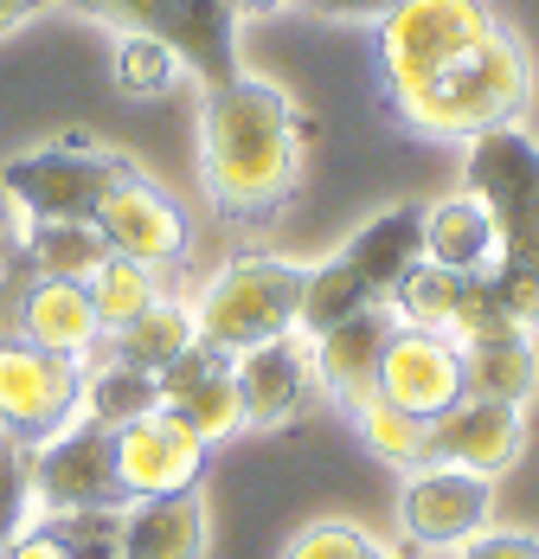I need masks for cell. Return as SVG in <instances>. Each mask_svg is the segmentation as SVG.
I'll use <instances>...</instances> for the list:
<instances>
[{
    "mask_svg": "<svg viewBox=\"0 0 539 559\" xmlns=\"http://www.w3.org/2000/svg\"><path fill=\"white\" fill-rule=\"evenodd\" d=\"M302 142H309V122L276 78L244 71V78L206 91L200 180H206V200L218 219L238 231H270L283 219L302 187Z\"/></svg>",
    "mask_w": 539,
    "mask_h": 559,
    "instance_id": "obj_1",
    "label": "cell"
},
{
    "mask_svg": "<svg viewBox=\"0 0 539 559\" xmlns=\"http://www.w3.org/2000/svg\"><path fill=\"white\" fill-rule=\"evenodd\" d=\"M450 559H539V534H520V527H482L476 540H463Z\"/></svg>",
    "mask_w": 539,
    "mask_h": 559,
    "instance_id": "obj_33",
    "label": "cell"
},
{
    "mask_svg": "<svg viewBox=\"0 0 539 559\" xmlns=\"http://www.w3.org/2000/svg\"><path fill=\"white\" fill-rule=\"evenodd\" d=\"M494 521V483L450 469V463H418L405 469L398 489V527L411 547H463Z\"/></svg>",
    "mask_w": 539,
    "mask_h": 559,
    "instance_id": "obj_13",
    "label": "cell"
},
{
    "mask_svg": "<svg viewBox=\"0 0 539 559\" xmlns=\"http://www.w3.org/2000/svg\"><path fill=\"white\" fill-rule=\"evenodd\" d=\"M379 399L436 418L463 399V347L443 335V329H405L392 322L385 335V360H379Z\"/></svg>",
    "mask_w": 539,
    "mask_h": 559,
    "instance_id": "obj_15",
    "label": "cell"
},
{
    "mask_svg": "<svg viewBox=\"0 0 539 559\" xmlns=\"http://www.w3.org/2000/svg\"><path fill=\"white\" fill-rule=\"evenodd\" d=\"M193 347H200V322H193V309L173 302V296H161L155 309H142L135 322H122L116 335H104L109 360H122V367H135V373H148V380H161L167 367L187 360Z\"/></svg>",
    "mask_w": 539,
    "mask_h": 559,
    "instance_id": "obj_22",
    "label": "cell"
},
{
    "mask_svg": "<svg viewBox=\"0 0 539 559\" xmlns=\"http://www.w3.org/2000/svg\"><path fill=\"white\" fill-rule=\"evenodd\" d=\"M527 450V412L520 405H494V399H456L450 412L431 418V463L469 469V476H507Z\"/></svg>",
    "mask_w": 539,
    "mask_h": 559,
    "instance_id": "obj_16",
    "label": "cell"
},
{
    "mask_svg": "<svg viewBox=\"0 0 539 559\" xmlns=\"http://www.w3.org/2000/svg\"><path fill=\"white\" fill-rule=\"evenodd\" d=\"M354 431H360V444L373 450L379 463H392V469L431 463V418H418V412H405V405H392V399H367V405L354 412Z\"/></svg>",
    "mask_w": 539,
    "mask_h": 559,
    "instance_id": "obj_26",
    "label": "cell"
},
{
    "mask_svg": "<svg viewBox=\"0 0 539 559\" xmlns=\"http://www.w3.org/2000/svg\"><path fill=\"white\" fill-rule=\"evenodd\" d=\"M424 258V206H385L367 231H354L334 258L309 264L302 283V335H322L334 322L385 309L392 283Z\"/></svg>",
    "mask_w": 539,
    "mask_h": 559,
    "instance_id": "obj_4",
    "label": "cell"
},
{
    "mask_svg": "<svg viewBox=\"0 0 539 559\" xmlns=\"http://www.w3.org/2000/svg\"><path fill=\"white\" fill-rule=\"evenodd\" d=\"M206 463H213V444L193 425H180L167 405L129 418V425H116V483H122L129 502L173 496V489H200Z\"/></svg>",
    "mask_w": 539,
    "mask_h": 559,
    "instance_id": "obj_11",
    "label": "cell"
},
{
    "mask_svg": "<svg viewBox=\"0 0 539 559\" xmlns=\"http://www.w3.org/2000/svg\"><path fill=\"white\" fill-rule=\"evenodd\" d=\"M91 225L104 231V245L116 258H135V264H148V271H180L187 251H193V219H187V206H180L167 187H155L142 168L97 206Z\"/></svg>",
    "mask_w": 539,
    "mask_h": 559,
    "instance_id": "obj_12",
    "label": "cell"
},
{
    "mask_svg": "<svg viewBox=\"0 0 539 559\" xmlns=\"http://www.w3.org/2000/svg\"><path fill=\"white\" fill-rule=\"evenodd\" d=\"M0 559H77V547L58 534L52 514H39V521H33V527H26V534H20V540H13Z\"/></svg>",
    "mask_w": 539,
    "mask_h": 559,
    "instance_id": "obj_34",
    "label": "cell"
},
{
    "mask_svg": "<svg viewBox=\"0 0 539 559\" xmlns=\"http://www.w3.org/2000/svg\"><path fill=\"white\" fill-rule=\"evenodd\" d=\"M527 104H534V58L501 26L488 46L456 58L424 97H411L398 122L411 135H431V142H476L501 122H520Z\"/></svg>",
    "mask_w": 539,
    "mask_h": 559,
    "instance_id": "obj_3",
    "label": "cell"
},
{
    "mask_svg": "<svg viewBox=\"0 0 539 559\" xmlns=\"http://www.w3.org/2000/svg\"><path fill=\"white\" fill-rule=\"evenodd\" d=\"M20 264H26V277H58V283H91V271L109 258L104 231L91 219L77 225H20Z\"/></svg>",
    "mask_w": 539,
    "mask_h": 559,
    "instance_id": "obj_23",
    "label": "cell"
},
{
    "mask_svg": "<svg viewBox=\"0 0 539 559\" xmlns=\"http://www.w3.org/2000/svg\"><path fill=\"white\" fill-rule=\"evenodd\" d=\"M302 283H309V264H289V258H270V251H238V258H225L218 277L206 283L200 302H193L200 347L238 360L244 347L296 335V329H302Z\"/></svg>",
    "mask_w": 539,
    "mask_h": 559,
    "instance_id": "obj_5",
    "label": "cell"
},
{
    "mask_svg": "<svg viewBox=\"0 0 539 559\" xmlns=\"http://www.w3.org/2000/svg\"><path fill=\"white\" fill-rule=\"evenodd\" d=\"M58 7H77V13H97L122 33H148L180 52V64L200 71V84L218 91L231 78H244V58H238V7L231 0H58Z\"/></svg>",
    "mask_w": 539,
    "mask_h": 559,
    "instance_id": "obj_8",
    "label": "cell"
},
{
    "mask_svg": "<svg viewBox=\"0 0 539 559\" xmlns=\"http://www.w3.org/2000/svg\"><path fill=\"white\" fill-rule=\"evenodd\" d=\"M238 13H264V7H289V0H231Z\"/></svg>",
    "mask_w": 539,
    "mask_h": 559,
    "instance_id": "obj_36",
    "label": "cell"
},
{
    "mask_svg": "<svg viewBox=\"0 0 539 559\" xmlns=\"http://www.w3.org/2000/svg\"><path fill=\"white\" fill-rule=\"evenodd\" d=\"M379 554L385 547H379L360 521H309L283 547V559H379Z\"/></svg>",
    "mask_w": 539,
    "mask_h": 559,
    "instance_id": "obj_32",
    "label": "cell"
},
{
    "mask_svg": "<svg viewBox=\"0 0 539 559\" xmlns=\"http://www.w3.org/2000/svg\"><path fill=\"white\" fill-rule=\"evenodd\" d=\"M463 193H476L494 219V271L488 283L507 296L520 329H539V135L501 122L469 142Z\"/></svg>",
    "mask_w": 539,
    "mask_h": 559,
    "instance_id": "obj_2",
    "label": "cell"
},
{
    "mask_svg": "<svg viewBox=\"0 0 539 559\" xmlns=\"http://www.w3.org/2000/svg\"><path fill=\"white\" fill-rule=\"evenodd\" d=\"M206 540H213L206 489L148 496L116 514V559H206Z\"/></svg>",
    "mask_w": 539,
    "mask_h": 559,
    "instance_id": "obj_18",
    "label": "cell"
},
{
    "mask_svg": "<svg viewBox=\"0 0 539 559\" xmlns=\"http://www.w3.org/2000/svg\"><path fill=\"white\" fill-rule=\"evenodd\" d=\"M456 289H463V277H450V271H436V264L418 258L405 277L392 283L385 309H392V322H405V329H443L450 309H456Z\"/></svg>",
    "mask_w": 539,
    "mask_h": 559,
    "instance_id": "obj_29",
    "label": "cell"
},
{
    "mask_svg": "<svg viewBox=\"0 0 539 559\" xmlns=\"http://www.w3.org/2000/svg\"><path fill=\"white\" fill-rule=\"evenodd\" d=\"M58 0H0V33H13V26H26L33 13H46Z\"/></svg>",
    "mask_w": 539,
    "mask_h": 559,
    "instance_id": "obj_35",
    "label": "cell"
},
{
    "mask_svg": "<svg viewBox=\"0 0 539 559\" xmlns=\"http://www.w3.org/2000/svg\"><path fill=\"white\" fill-rule=\"evenodd\" d=\"M424 264L450 277H488L494 271V219L476 193H450L424 206Z\"/></svg>",
    "mask_w": 539,
    "mask_h": 559,
    "instance_id": "obj_21",
    "label": "cell"
},
{
    "mask_svg": "<svg viewBox=\"0 0 539 559\" xmlns=\"http://www.w3.org/2000/svg\"><path fill=\"white\" fill-rule=\"evenodd\" d=\"M443 335L469 354V347H488V341H507V335H534V329H520V316L507 309V296H501L488 277H463L456 309H450V322H443Z\"/></svg>",
    "mask_w": 539,
    "mask_h": 559,
    "instance_id": "obj_28",
    "label": "cell"
},
{
    "mask_svg": "<svg viewBox=\"0 0 539 559\" xmlns=\"http://www.w3.org/2000/svg\"><path fill=\"white\" fill-rule=\"evenodd\" d=\"M385 335H392V309H360L347 322L322 329L315 341V380L322 392L354 418L367 399H379V360H385Z\"/></svg>",
    "mask_w": 539,
    "mask_h": 559,
    "instance_id": "obj_19",
    "label": "cell"
},
{
    "mask_svg": "<svg viewBox=\"0 0 539 559\" xmlns=\"http://www.w3.org/2000/svg\"><path fill=\"white\" fill-rule=\"evenodd\" d=\"M91 309H97V322H104V335H116L122 322H135L142 309H155L161 302V271H148V264H135V258H116L109 251L104 264L91 271Z\"/></svg>",
    "mask_w": 539,
    "mask_h": 559,
    "instance_id": "obj_27",
    "label": "cell"
},
{
    "mask_svg": "<svg viewBox=\"0 0 539 559\" xmlns=\"http://www.w3.org/2000/svg\"><path fill=\"white\" fill-rule=\"evenodd\" d=\"M155 386H161L167 412H173L180 425H193L206 444H225V438H238V431H244V405H238L231 360L213 354V347H193L187 360H173Z\"/></svg>",
    "mask_w": 539,
    "mask_h": 559,
    "instance_id": "obj_20",
    "label": "cell"
},
{
    "mask_svg": "<svg viewBox=\"0 0 539 559\" xmlns=\"http://www.w3.org/2000/svg\"><path fill=\"white\" fill-rule=\"evenodd\" d=\"M84 412V367L39 354L26 341H0V438L39 444Z\"/></svg>",
    "mask_w": 539,
    "mask_h": 559,
    "instance_id": "obj_10",
    "label": "cell"
},
{
    "mask_svg": "<svg viewBox=\"0 0 539 559\" xmlns=\"http://www.w3.org/2000/svg\"><path fill=\"white\" fill-rule=\"evenodd\" d=\"M231 380H238V405H244V431H283L322 392V380H315V341L296 329V335H276L264 347H244L231 360Z\"/></svg>",
    "mask_w": 539,
    "mask_h": 559,
    "instance_id": "obj_14",
    "label": "cell"
},
{
    "mask_svg": "<svg viewBox=\"0 0 539 559\" xmlns=\"http://www.w3.org/2000/svg\"><path fill=\"white\" fill-rule=\"evenodd\" d=\"M129 174H135V162H122L116 148L91 142V135H64V142L0 162V200L20 225H77L97 219V206Z\"/></svg>",
    "mask_w": 539,
    "mask_h": 559,
    "instance_id": "obj_7",
    "label": "cell"
},
{
    "mask_svg": "<svg viewBox=\"0 0 539 559\" xmlns=\"http://www.w3.org/2000/svg\"><path fill=\"white\" fill-rule=\"evenodd\" d=\"M33 496L46 514H116L129 508L116 483V431L97 418H71L64 431L33 444Z\"/></svg>",
    "mask_w": 539,
    "mask_h": 559,
    "instance_id": "obj_9",
    "label": "cell"
},
{
    "mask_svg": "<svg viewBox=\"0 0 539 559\" xmlns=\"http://www.w3.org/2000/svg\"><path fill=\"white\" fill-rule=\"evenodd\" d=\"M539 386V347L534 335H507V341H488V347H469L463 354V392L469 399H494V405H520Z\"/></svg>",
    "mask_w": 539,
    "mask_h": 559,
    "instance_id": "obj_24",
    "label": "cell"
},
{
    "mask_svg": "<svg viewBox=\"0 0 539 559\" xmlns=\"http://www.w3.org/2000/svg\"><path fill=\"white\" fill-rule=\"evenodd\" d=\"M161 405V386L148 380V373H135V367H122V360H84V418H97V425H129V418H142V412H155Z\"/></svg>",
    "mask_w": 539,
    "mask_h": 559,
    "instance_id": "obj_25",
    "label": "cell"
},
{
    "mask_svg": "<svg viewBox=\"0 0 539 559\" xmlns=\"http://www.w3.org/2000/svg\"><path fill=\"white\" fill-rule=\"evenodd\" d=\"M501 33L488 0H392L379 13V84L392 110L424 97L436 78Z\"/></svg>",
    "mask_w": 539,
    "mask_h": 559,
    "instance_id": "obj_6",
    "label": "cell"
},
{
    "mask_svg": "<svg viewBox=\"0 0 539 559\" xmlns=\"http://www.w3.org/2000/svg\"><path fill=\"white\" fill-rule=\"evenodd\" d=\"M13 341L58 354L71 367L97 360L104 354V322L91 309V289L84 283H58V277H26L13 296Z\"/></svg>",
    "mask_w": 539,
    "mask_h": 559,
    "instance_id": "obj_17",
    "label": "cell"
},
{
    "mask_svg": "<svg viewBox=\"0 0 539 559\" xmlns=\"http://www.w3.org/2000/svg\"><path fill=\"white\" fill-rule=\"evenodd\" d=\"M33 444H20V438H0V554L33 527Z\"/></svg>",
    "mask_w": 539,
    "mask_h": 559,
    "instance_id": "obj_31",
    "label": "cell"
},
{
    "mask_svg": "<svg viewBox=\"0 0 539 559\" xmlns=\"http://www.w3.org/2000/svg\"><path fill=\"white\" fill-rule=\"evenodd\" d=\"M180 71H187L180 52L148 39V33H122L116 39V91L122 97H167L180 84Z\"/></svg>",
    "mask_w": 539,
    "mask_h": 559,
    "instance_id": "obj_30",
    "label": "cell"
},
{
    "mask_svg": "<svg viewBox=\"0 0 539 559\" xmlns=\"http://www.w3.org/2000/svg\"><path fill=\"white\" fill-rule=\"evenodd\" d=\"M379 559H398V554H379Z\"/></svg>",
    "mask_w": 539,
    "mask_h": 559,
    "instance_id": "obj_37",
    "label": "cell"
}]
</instances>
